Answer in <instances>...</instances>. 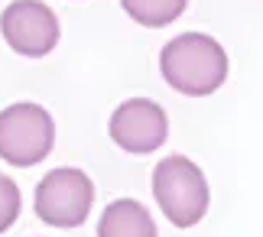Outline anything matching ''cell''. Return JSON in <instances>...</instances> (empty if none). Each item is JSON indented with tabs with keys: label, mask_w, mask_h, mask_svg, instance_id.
<instances>
[{
	"label": "cell",
	"mask_w": 263,
	"mask_h": 237,
	"mask_svg": "<svg viewBox=\"0 0 263 237\" xmlns=\"http://www.w3.org/2000/svg\"><path fill=\"white\" fill-rule=\"evenodd\" d=\"M228 52L218 39L205 33H182L169 39L159 56V71L179 95L205 98L228 81Z\"/></svg>",
	"instance_id": "6da1fadb"
},
{
	"label": "cell",
	"mask_w": 263,
	"mask_h": 237,
	"mask_svg": "<svg viewBox=\"0 0 263 237\" xmlns=\"http://www.w3.org/2000/svg\"><path fill=\"white\" fill-rule=\"evenodd\" d=\"M153 195L176 228H195L208 211V179L189 156H166L156 162Z\"/></svg>",
	"instance_id": "7a4b0ae2"
},
{
	"label": "cell",
	"mask_w": 263,
	"mask_h": 237,
	"mask_svg": "<svg viewBox=\"0 0 263 237\" xmlns=\"http://www.w3.org/2000/svg\"><path fill=\"white\" fill-rule=\"evenodd\" d=\"M55 123L46 107L20 101L0 111V159L10 166H36L52 153Z\"/></svg>",
	"instance_id": "3957f363"
},
{
	"label": "cell",
	"mask_w": 263,
	"mask_h": 237,
	"mask_svg": "<svg viewBox=\"0 0 263 237\" xmlns=\"http://www.w3.org/2000/svg\"><path fill=\"white\" fill-rule=\"evenodd\" d=\"M95 185L82 169L62 166L46 172V179L36 185V214L39 221L52 228H78L88 221Z\"/></svg>",
	"instance_id": "277c9868"
},
{
	"label": "cell",
	"mask_w": 263,
	"mask_h": 237,
	"mask_svg": "<svg viewBox=\"0 0 263 237\" xmlns=\"http://www.w3.org/2000/svg\"><path fill=\"white\" fill-rule=\"evenodd\" d=\"M0 33L13 52L39 59L49 56L59 43V16L43 0H13L0 13Z\"/></svg>",
	"instance_id": "5b68a950"
},
{
	"label": "cell",
	"mask_w": 263,
	"mask_h": 237,
	"mask_svg": "<svg viewBox=\"0 0 263 237\" xmlns=\"http://www.w3.org/2000/svg\"><path fill=\"white\" fill-rule=\"evenodd\" d=\"M169 137L166 111L149 98H130L110 114V140L124 153H153Z\"/></svg>",
	"instance_id": "8992f818"
},
{
	"label": "cell",
	"mask_w": 263,
	"mask_h": 237,
	"mask_svg": "<svg viewBox=\"0 0 263 237\" xmlns=\"http://www.w3.org/2000/svg\"><path fill=\"white\" fill-rule=\"evenodd\" d=\"M98 237H156V224L137 198H117L101 211Z\"/></svg>",
	"instance_id": "52a82bcc"
},
{
	"label": "cell",
	"mask_w": 263,
	"mask_h": 237,
	"mask_svg": "<svg viewBox=\"0 0 263 237\" xmlns=\"http://www.w3.org/2000/svg\"><path fill=\"white\" fill-rule=\"evenodd\" d=\"M189 0H120V7L127 10V16L140 26H149V29H159V26H169L182 16Z\"/></svg>",
	"instance_id": "ba28073f"
},
{
	"label": "cell",
	"mask_w": 263,
	"mask_h": 237,
	"mask_svg": "<svg viewBox=\"0 0 263 237\" xmlns=\"http://www.w3.org/2000/svg\"><path fill=\"white\" fill-rule=\"evenodd\" d=\"M20 208H23V198H20V185L0 172V234L13 228V221L20 218Z\"/></svg>",
	"instance_id": "9c48e42d"
}]
</instances>
